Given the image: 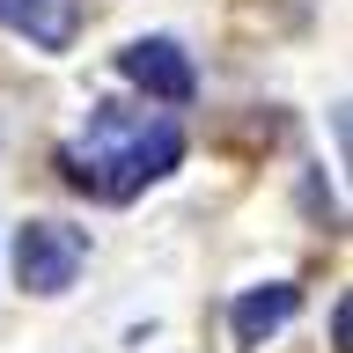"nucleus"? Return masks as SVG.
I'll return each mask as SVG.
<instances>
[{"mask_svg":"<svg viewBox=\"0 0 353 353\" xmlns=\"http://www.w3.org/2000/svg\"><path fill=\"white\" fill-rule=\"evenodd\" d=\"M0 30L30 37L37 52H66L74 44V0H0Z\"/></svg>","mask_w":353,"mask_h":353,"instance_id":"39448f33","label":"nucleus"},{"mask_svg":"<svg viewBox=\"0 0 353 353\" xmlns=\"http://www.w3.org/2000/svg\"><path fill=\"white\" fill-rule=\"evenodd\" d=\"M118 74H125L132 88L162 96V103H192L199 96V74H192V59H184L176 37H132L125 52H118Z\"/></svg>","mask_w":353,"mask_h":353,"instance_id":"7ed1b4c3","label":"nucleus"},{"mask_svg":"<svg viewBox=\"0 0 353 353\" xmlns=\"http://www.w3.org/2000/svg\"><path fill=\"white\" fill-rule=\"evenodd\" d=\"M294 309H302V294H294V287H287V280H265V287H250V294L228 309V331H236V346H265V339H272Z\"/></svg>","mask_w":353,"mask_h":353,"instance_id":"20e7f679","label":"nucleus"},{"mask_svg":"<svg viewBox=\"0 0 353 353\" xmlns=\"http://www.w3.org/2000/svg\"><path fill=\"white\" fill-rule=\"evenodd\" d=\"M88 265V236L66 221H22L15 228V280L30 294H66Z\"/></svg>","mask_w":353,"mask_h":353,"instance_id":"f03ea898","label":"nucleus"},{"mask_svg":"<svg viewBox=\"0 0 353 353\" xmlns=\"http://www.w3.org/2000/svg\"><path fill=\"white\" fill-rule=\"evenodd\" d=\"M176 154H184L176 118L96 103L88 125H81V140L66 148V170H74V184H88V192H103V199H132V192H148L154 176H170Z\"/></svg>","mask_w":353,"mask_h":353,"instance_id":"f257e3e1","label":"nucleus"}]
</instances>
